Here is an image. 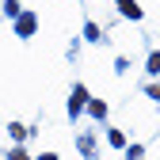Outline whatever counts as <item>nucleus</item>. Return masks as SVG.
I'll return each mask as SVG.
<instances>
[{
	"instance_id": "f257e3e1",
	"label": "nucleus",
	"mask_w": 160,
	"mask_h": 160,
	"mask_svg": "<svg viewBox=\"0 0 160 160\" xmlns=\"http://www.w3.org/2000/svg\"><path fill=\"white\" fill-rule=\"evenodd\" d=\"M118 8H122V12H126L130 19H141V8H137L133 0H118Z\"/></svg>"
}]
</instances>
